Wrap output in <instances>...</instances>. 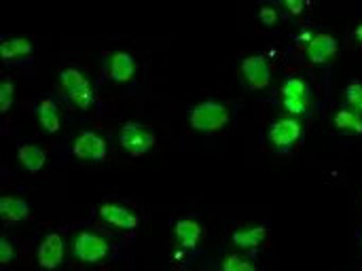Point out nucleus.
<instances>
[{
	"label": "nucleus",
	"mask_w": 362,
	"mask_h": 271,
	"mask_svg": "<svg viewBox=\"0 0 362 271\" xmlns=\"http://www.w3.org/2000/svg\"><path fill=\"white\" fill-rule=\"evenodd\" d=\"M229 119H231V113L227 104L218 100H206L189 108V125L195 132H204V134L221 132L229 123Z\"/></svg>",
	"instance_id": "obj_1"
},
{
	"label": "nucleus",
	"mask_w": 362,
	"mask_h": 271,
	"mask_svg": "<svg viewBox=\"0 0 362 271\" xmlns=\"http://www.w3.org/2000/svg\"><path fill=\"white\" fill-rule=\"evenodd\" d=\"M59 83L66 91V96L72 100V104L81 110H87L95 102V91L89 83V79L78 68H64L59 72Z\"/></svg>",
	"instance_id": "obj_2"
},
{
	"label": "nucleus",
	"mask_w": 362,
	"mask_h": 271,
	"mask_svg": "<svg viewBox=\"0 0 362 271\" xmlns=\"http://www.w3.org/2000/svg\"><path fill=\"white\" fill-rule=\"evenodd\" d=\"M72 255L81 263L95 265L110 255V246L102 236L91 233V231H81L72 242Z\"/></svg>",
	"instance_id": "obj_3"
},
{
	"label": "nucleus",
	"mask_w": 362,
	"mask_h": 271,
	"mask_svg": "<svg viewBox=\"0 0 362 271\" xmlns=\"http://www.w3.org/2000/svg\"><path fill=\"white\" fill-rule=\"evenodd\" d=\"M119 142L132 157H142L157 144V136L144 125L127 121L119 132Z\"/></svg>",
	"instance_id": "obj_4"
},
{
	"label": "nucleus",
	"mask_w": 362,
	"mask_h": 271,
	"mask_svg": "<svg viewBox=\"0 0 362 271\" xmlns=\"http://www.w3.org/2000/svg\"><path fill=\"white\" fill-rule=\"evenodd\" d=\"M280 93H282L284 108H286L293 117H299V115H305V113H308L310 102H312L308 81H303V79H299V76H288V79L284 81Z\"/></svg>",
	"instance_id": "obj_5"
},
{
	"label": "nucleus",
	"mask_w": 362,
	"mask_h": 271,
	"mask_svg": "<svg viewBox=\"0 0 362 271\" xmlns=\"http://www.w3.org/2000/svg\"><path fill=\"white\" fill-rule=\"evenodd\" d=\"M269 142L276 151H291L303 136V127L299 119H280L269 125Z\"/></svg>",
	"instance_id": "obj_6"
},
{
	"label": "nucleus",
	"mask_w": 362,
	"mask_h": 271,
	"mask_svg": "<svg viewBox=\"0 0 362 271\" xmlns=\"http://www.w3.org/2000/svg\"><path fill=\"white\" fill-rule=\"evenodd\" d=\"M72 155L85 161H104L108 155V144L95 132H83L76 136L72 144Z\"/></svg>",
	"instance_id": "obj_7"
},
{
	"label": "nucleus",
	"mask_w": 362,
	"mask_h": 271,
	"mask_svg": "<svg viewBox=\"0 0 362 271\" xmlns=\"http://www.w3.org/2000/svg\"><path fill=\"white\" fill-rule=\"evenodd\" d=\"M240 72L252 89H265L272 83V68L265 55H246L240 64Z\"/></svg>",
	"instance_id": "obj_8"
},
{
	"label": "nucleus",
	"mask_w": 362,
	"mask_h": 271,
	"mask_svg": "<svg viewBox=\"0 0 362 271\" xmlns=\"http://www.w3.org/2000/svg\"><path fill=\"white\" fill-rule=\"evenodd\" d=\"M36 261L42 270H57L64 261V240L59 233H47L36 248Z\"/></svg>",
	"instance_id": "obj_9"
},
{
	"label": "nucleus",
	"mask_w": 362,
	"mask_h": 271,
	"mask_svg": "<svg viewBox=\"0 0 362 271\" xmlns=\"http://www.w3.org/2000/svg\"><path fill=\"white\" fill-rule=\"evenodd\" d=\"M98 214L104 223H108L117 229H123V231H134L140 225L138 214L125 206H119V204H102L98 208Z\"/></svg>",
	"instance_id": "obj_10"
},
{
	"label": "nucleus",
	"mask_w": 362,
	"mask_h": 271,
	"mask_svg": "<svg viewBox=\"0 0 362 271\" xmlns=\"http://www.w3.org/2000/svg\"><path fill=\"white\" fill-rule=\"evenodd\" d=\"M305 53L312 64H327L337 55V38L329 32H318L308 42Z\"/></svg>",
	"instance_id": "obj_11"
},
{
	"label": "nucleus",
	"mask_w": 362,
	"mask_h": 271,
	"mask_svg": "<svg viewBox=\"0 0 362 271\" xmlns=\"http://www.w3.org/2000/svg\"><path fill=\"white\" fill-rule=\"evenodd\" d=\"M136 59L127 51H115L108 62V74L115 83H129L136 74Z\"/></svg>",
	"instance_id": "obj_12"
},
{
	"label": "nucleus",
	"mask_w": 362,
	"mask_h": 271,
	"mask_svg": "<svg viewBox=\"0 0 362 271\" xmlns=\"http://www.w3.org/2000/svg\"><path fill=\"white\" fill-rule=\"evenodd\" d=\"M0 217L6 225H17L30 219V204L15 195L0 197Z\"/></svg>",
	"instance_id": "obj_13"
},
{
	"label": "nucleus",
	"mask_w": 362,
	"mask_h": 271,
	"mask_svg": "<svg viewBox=\"0 0 362 271\" xmlns=\"http://www.w3.org/2000/svg\"><path fill=\"white\" fill-rule=\"evenodd\" d=\"M269 236V229L263 225H255V227H246V229H235L231 236V242L240 248V250H255L259 248Z\"/></svg>",
	"instance_id": "obj_14"
},
{
	"label": "nucleus",
	"mask_w": 362,
	"mask_h": 271,
	"mask_svg": "<svg viewBox=\"0 0 362 271\" xmlns=\"http://www.w3.org/2000/svg\"><path fill=\"white\" fill-rule=\"evenodd\" d=\"M36 117H38V123L42 125L45 132L57 134L62 129V115H59L57 104L51 98H42L36 104Z\"/></svg>",
	"instance_id": "obj_15"
},
{
	"label": "nucleus",
	"mask_w": 362,
	"mask_h": 271,
	"mask_svg": "<svg viewBox=\"0 0 362 271\" xmlns=\"http://www.w3.org/2000/svg\"><path fill=\"white\" fill-rule=\"evenodd\" d=\"M17 159H19V163L23 166L25 172L36 174V172H40V170L45 168V163H47V153H45L40 146L25 142V144H19V146H17Z\"/></svg>",
	"instance_id": "obj_16"
},
{
	"label": "nucleus",
	"mask_w": 362,
	"mask_h": 271,
	"mask_svg": "<svg viewBox=\"0 0 362 271\" xmlns=\"http://www.w3.org/2000/svg\"><path fill=\"white\" fill-rule=\"evenodd\" d=\"M202 233H204L202 225L193 219H180L174 225V236L180 242V246H185V248L197 246V242L202 240Z\"/></svg>",
	"instance_id": "obj_17"
},
{
	"label": "nucleus",
	"mask_w": 362,
	"mask_h": 271,
	"mask_svg": "<svg viewBox=\"0 0 362 271\" xmlns=\"http://www.w3.org/2000/svg\"><path fill=\"white\" fill-rule=\"evenodd\" d=\"M32 53V42L28 38L15 36V38H4L0 42V55L4 62H13L17 57H25Z\"/></svg>",
	"instance_id": "obj_18"
},
{
	"label": "nucleus",
	"mask_w": 362,
	"mask_h": 271,
	"mask_svg": "<svg viewBox=\"0 0 362 271\" xmlns=\"http://www.w3.org/2000/svg\"><path fill=\"white\" fill-rule=\"evenodd\" d=\"M333 123H335L337 129H350V132H356V134H361L362 136V113L350 108V106L337 110Z\"/></svg>",
	"instance_id": "obj_19"
},
{
	"label": "nucleus",
	"mask_w": 362,
	"mask_h": 271,
	"mask_svg": "<svg viewBox=\"0 0 362 271\" xmlns=\"http://www.w3.org/2000/svg\"><path fill=\"white\" fill-rule=\"evenodd\" d=\"M344 98H346V102H348V106H350V108H354V110L362 113V81L354 79V81L346 87Z\"/></svg>",
	"instance_id": "obj_20"
},
{
	"label": "nucleus",
	"mask_w": 362,
	"mask_h": 271,
	"mask_svg": "<svg viewBox=\"0 0 362 271\" xmlns=\"http://www.w3.org/2000/svg\"><path fill=\"white\" fill-rule=\"evenodd\" d=\"M13 102H15V85H13V81L4 79L0 83V113L6 115L11 110Z\"/></svg>",
	"instance_id": "obj_21"
},
{
	"label": "nucleus",
	"mask_w": 362,
	"mask_h": 271,
	"mask_svg": "<svg viewBox=\"0 0 362 271\" xmlns=\"http://www.w3.org/2000/svg\"><path fill=\"white\" fill-rule=\"evenodd\" d=\"M223 271H259V267L252 261L242 259L240 255H229L223 261Z\"/></svg>",
	"instance_id": "obj_22"
},
{
	"label": "nucleus",
	"mask_w": 362,
	"mask_h": 271,
	"mask_svg": "<svg viewBox=\"0 0 362 271\" xmlns=\"http://www.w3.org/2000/svg\"><path fill=\"white\" fill-rule=\"evenodd\" d=\"M13 259H15V246L6 236H2L0 238V265L4 267V265L13 263Z\"/></svg>",
	"instance_id": "obj_23"
},
{
	"label": "nucleus",
	"mask_w": 362,
	"mask_h": 271,
	"mask_svg": "<svg viewBox=\"0 0 362 271\" xmlns=\"http://www.w3.org/2000/svg\"><path fill=\"white\" fill-rule=\"evenodd\" d=\"M259 19H261L265 25H274V23L278 21V11H276L274 6H269V4H263V6L259 8Z\"/></svg>",
	"instance_id": "obj_24"
},
{
	"label": "nucleus",
	"mask_w": 362,
	"mask_h": 271,
	"mask_svg": "<svg viewBox=\"0 0 362 271\" xmlns=\"http://www.w3.org/2000/svg\"><path fill=\"white\" fill-rule=\"evenodd\" d=\"M284 6L288 8V13H293V15H299V13H303V8H305V2H303V0H286V2H284Z\"/></svg>",
	"instance_id": "obj_25"
},
{
	"label": "nucleus",
	"mask_w": 362,
	"mask_h": 271,
	"mask_svg": "<svg viewBox=\"0 0 362 271\" xmlns=\"http://www.w3.org/2000/svg\"><path fill=\"white\" fill-rule=\"evenodd\" d=\"M354 36H356V38H358V40L362 42V23L361 25H356V30H354Z\"/></svg>",
	"instance_id": "obj_26"
}]
</instances>
